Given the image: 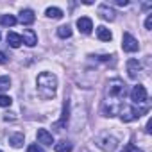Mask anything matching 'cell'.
<instances>
[{"mask_svg": "<svg viewBox=\"0 0 152 152\" xmlns=\"http://www.w3.org/2000/svg\"><path fill=\"white\" fill-rule=\"evenodd\" d=\"M38 141L43 143V145H52L54 143V138H52V132H48L47 129H38Z\"/></svg>", "mask_w": 152, "mask_h": 152, "instance_id": "4fadbf2b", "label": "cell"}, {"mask_svg": "<svg viewBox=\"0 0 152 152\" xmlns=\"http://www.w3.org/2000/svg\"><path fill=\"white\" fill-rule=\"evenodd\" d=\"M0 152H2V150H0Z\"/></svg>", "mask_w": 152, "mask_h": 152, "instance_id": "83f0119b", "label": "cell"}, {"mask_svg": "<svg viewBox=\"0 0 152 152\" xmlns=\"http://www.w3.org/2000/svg\"><path fill=\"white\" fill-rule=\"evenodd\" d=\"M34 20H36V16H34L32 9H23L18 16V22L23 23V25H31V23H34Z\"/></svg>", "mask_w": 152, "mask_h": 152, "instance_id": "30bf717a", "label": "cell"}, {"mask_svg": "<svg viewBox=\"0 0 152 152\" xmlns=\"http://www.w3.org/2000/svg\"><path fill=\"white\" fill-rule=\"evenodd\" d=\"M150 127H152V120H148V122H147V125H145V132H147V134H150V132H152V129H150Z\"/></svg>", "mask_w": 152, "mask_h": 152, "instance_id": "4316f807", "label": "cell"}, {"mask_svg": "<svg viewBox=\"0 0 152 152\" xmlns=\"http://www.w3.org/2000/svg\"><path fill=\"white\" fill-rule=\"evenodd\" d=\"M7 43H9L13 48H18L23 41H22V36H20V34H16V32H9V34H7Z\"/></svg>", "mask_w": 152, "mask_h": 152, "instance_id": "2e32d148", "label": "cell"}, {"mask_svg": "<svg viewBox=\"0 0 152 152\" xmlns=\"http://www.w3.org/2000/svg\"><path fill=\"white\" fill-rule=\"evenodd\" d=\"M131 100L134 104H145L147 102V90H145V86H141V84L134 86L131 90Z\"/></svg>", "mask_w": 152, "mask_h": 152, "instance_id": "52a82bcc", "label": "cell"}, {"mask_svg": "<svg viewBox=\"0 0 152 152\" xmlns=\"http://www.w3.org/2000/svg\"><path fill=\"white\" fill-rule=\"evenodd\" d=\"M97 36H99V39H100V41H111V38H113L111 31H109V29H106L104 25L97 27Z\"/></svg>", "mask_w": 152, "mask_h": 152, "instance_id": "9a60e30c", "label": "cell"}, {"mask_svg": "<svg viewBox=\"0 0 152 152\" xmlns=\"http://www.w3.org/2000/svg\"><path fill=\"white\" fill-rule=\"evenodd\" d=\"M13 104V99L7 95H0V107H9Z\"/></svg>", "mask_w": 152, "mask_h": 152, "instance_id": "7402d4cb", "label": "cell"}, {"mask_svg": "<svg viewBox=\"0 0 152 152\" xmlns=\"http://www.w3.org/2000/svg\"><path fill=\"white\" fill-rule=\"evenodd\" d=\"M47 16L54 18V20H59V18H63V11L59 7H48L47 9Z\"/></svg>", "mask_w": 152, "mask_h": 152, "instance_id": "d6986e66", "label": "cell"}, {"mask_svg": "<svg viewBox=\"0 0 152 152\" xmlns=\"http://www.w3.org/2000/svg\"><path fill=\"white\" fill-rule=\"evenodd\" d=\"M147 111H148V107H134V106H127V107L122 109L120 118H122V122H132V120L140 118L141 115H145Z\"/></svg>", "mask_w": 152, "mask_h": 152, "instance_id": "3957f363", "label": "cell"}, {"mask_svg": "<svg viewBox=\"0 0 152 152\" xmlns=\"http://www.w3.org/2000/svg\"><path fill=\"white\" fill-rule=\"evenodd\" d=\"M18 20L13 16V15H2L0 16V25H4V27H13Z\"/></svg>", "mask_w": 152, "mask_h": 152, "instance_id": "e0dca14e", "label": "cell"}, {"mask_svg": "<svg viewBox=\"0 0 152 152\" xmlns=\"http://www.w3.org/2000/svg\"><path fill=\"white\" fill-rule=\"evenodd\" d=\"M22 41L25 45H29V47H34L38 43V36H36V32L32 29H25L23 31V36H22Z\"/></svg>", "mask_w": 152, "mask_h": 152, "instance_id": "7c38bea8", "label": "cell"}, {"mask_svg": "<svg viewBox=\"0 0 152 152\" xmlns=\"http://www.w3.org/2000/svg\"><path fill=\"white\" fill-rule=\"evenodd\" d=\"M6 63H7V56L0 50V64H6Z\"/></svg>", "mask_w": 152, "mask_h": 152, "instance_id": "484cf974", "label": "cell"}, {"mask_svg": "<svg viewBox=\"0 0 152 152\" xmlns=\"http://www.w3.org/2000/svg\"><path fill=\"white\" fill-rule=\"evenodd\" d=\"M122 152H143L141 148H138V147H134L132 143H127L124 148H122Z\"/></svg>", "mask_w": 152, "mask_h": 152, "instance_id": "603a6c76", "label": "cell"}, {"mask_svg": "<svg viewBox=\"0 0 152 152\" xmlns=\"http://www.w3.org/2000/svg\"><path fill=\"white\" fill-rule=\"evenodd\" d=\"M72 148H73V145L70 141H66V140L56 143V152H72Z\"/></svg>", "mask_w": 152, "mask_h": 152, "instance_id": "ac0fdd59", "label": "cell"}, {"mask_svg": "<svg viewBox=\"0 0 152 152\" xmlns=\"http://www.w3.org/2000/svg\"><path fill=\"white\" fill-rule=\"evenodd\" d=\"M68 118H70V100H64V102H63L61 120L54 124V129H56V131H63V129H66V125H68Z\"/></svg>", "mask_w": 152, "mask_h": 152, "instance_id": "8992f818", "label": "cell"}, {"mask_svg": "<svg viewBox=\"0 0 152 152\" xmlns=\"http://www.w3.org/2000/svg\"><path fill=\"white\" fill-rule=\"evenodd\" d=\"M127 93V86L122 79H111L106 84V99L102 102V115L104 116H115L120 111V102Z\"/></svg>", "mask_w": 152, "mask_h": 152, "instance_id": "6da1fadb", "label": "cell"}, {"mask_svg": "<svg viewBox=\"0 0 152 152\" xmlns=\"http://www.w3.org/2000/svg\"><path fill=\"white\" fill-rule=\"evenodd\" d=\"M145 29H147V31H150V29H152V15H148V16H147V20H145Z\"/></svg>", "mask_w": 152, "mask_h": 152, "instance_id": "d4e9b609", "label": "cell"}, {"mask_svg": "<svg viewBox=\"0 0 152 152\" xmlns=\"http://www.w3.org/2000/svg\"><path fill=\"white\" fill-rule=\"evenodd\" d=\"M9 86H11V79L7 77V75H2V77H0V90L6 91Z\"/></svg>", "mask_w": 152, "mask_h": 152, "instance_id": "44dd1931", "label": "cell"}, {"mask_svg": "<svg viewBox=\"0 0 152 152\" xmlns=\"http://www.w3.org/2000/svg\"><path fill=\"white\" fill-rule=\"evenodd\" d=\"M57 36H59V38H70V36H72L70 25H61V27H57Z\"/></svg>", "mask_w": 152, "mask_h": 152, "instance_id": "ffe728a7", "label": "cell"}, {"mask_svg": "<svg viewBox=\"0 0 152 152\" xmlns=\"http://www.w3.org/2000/svg\"><path fill=\"white\" fill-rule=\"evenodd\" d=\"M23 140H25V136H23L22 132H15V134L9 136V143H11V147H15V148H20V147L23 145Z\"/></svg>", "mask_w": 152, "mask_h": 152, "instance_id": "5bb4252c", "label": "cell"}, {"mask_svg": "<svg viewBox=\"0 0 152 152\" xmlns=\"http://www.w3.org/2000/svg\"><path fill=\"white\" fill-rule=\"evenodd\" d=\"M122 48L125 52H136L140 48V43L138 39L131 34V32H124V39H122Z\"/></svg>", "mask_w": 152, "mask_h": 152, "instance_id": "5b68a950", "label": "cell"}, {"mask_svg": "<svg viewBox=\"0 0 152 152\" xmlns=\"http://www.w3.org/2000/svg\"><path fill=\"white\" fill-rule=\"evenodd\" d=\"M95 143H97V147L99 148H102L104 152H113L115 148H116V145H118V141H116V138H113V136H109L107 132H104V134H100L97 140H95Z\"/></svg>", "mask_w": 152, "mask_h": 152, "instance_id": "277c9868", "label": "cell"}, {"mask_svg": "<svg viewBox=\"0 0 152 152\" xmlns=\"http://www.w3.org/2000/svg\"><path fill=\"white\" fill-rule=\"evenodd\" d=\"M99 15H100L102 20H107V22H113L116 18V13H115V9L109 7V4H102L99 7Z\"/></svg>", "mask_w": 152, "mask_h": 152, "instance_id": "9c48e42d", "label": "cell"}, {"mask_svg": "<svg viewBox=\"0 0 152 152\" xmlns=\"http://www.w3.org/2000/svg\"><path fill=\"white\" fill-rule=\"evenodd\" d=\"M140 70H141V64H140L138 59H129L127 61V73H129L131 79H138Z\"/></svg>", "mask_w": 152, "mask_h": 152, "instance_id": "ba28073f", "label": "cell"}, {"mask_svg": "<svg viewBox=\"0 0 152 152\" xmlns=\"http://www.w3.org/2000/svg\"><path fill=\"white\" fill-rule=\"evenodd\" d=\"M56 90H57V77L54 73L43 72L38 75V93L41 99L50 100L56 97Z\"/></svg>", "mask_w": 152, "mask_h": 152, "instance_id": "7a4b0ae2", "label": "cell"}, {"mask_svg": "<svg viewBox=\"0 0 152 152\" xmlns=\"http://www.w3.org/2000/svg\"><path fill=\"white\" fill-rule=\"evenodd\" d=\"M77 27H79V31H81L83 34H90L91 29H93V22H91L88 16H83V18L77 20Z\"/></svg>", "mask_w": 152, "mask_h": 152, "instance_id": "8fae6325", "label": "cell"}, {"mask_svg": "<svg viewBox=\"0 0 152 152\" xmlns=\"http://www.w3.org/2000/svg\"><path fill=\"white\" fill-rule=\"evenodd\" d=\"M27 152H45V150H43V148H41L39 145H36V143H34V145H29Z\"/></svg>", "mask_w": 152, "mask_h": 152, "instance_id": "cb8c5ba5", "label": "cell"}]
</instances>
